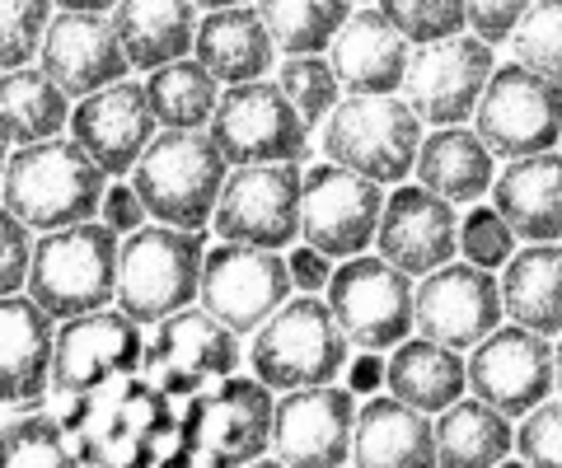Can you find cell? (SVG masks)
<instances>
[{
    "instance_id": "8",
    "label": "cell",
    "mask_w": 562,
    "mask_h": 468,
    "mask_svg": "<svg viewBox=\"0 0 562 468\" xmlns=\"http://www.w3.org/2000/svg\"><path fill=\"white\" fill-rule=\"evenodd\" d=\"M422 146V117L398 94H347L324 117V155L375 183L413 173Z\"/></svg>"
},
{
    "instance_id": "52",
    "label": "cell",
    "mask_w": 562,
    "mask_h": 468,
    "mask_svg": "<svg viewBox=\"0 0 562 468\" xmlns=\"http://www.w3.org/2000/svg\"><path fill=\"white\" fill-rule=\"evenodd\" d=\"M5 160H10V146L0 141V187H5Z\"/></svg>"
},
{
    "instance_id": "1",
    "label": "cell",
    "mask_w": 562,
    "mask_h": 468,
    "mask_svg": "<svg viewBox=\"0 0 562 468\" xmlns=\"http://www.w3.org/2000/svg\"><path fill=\"white\" fill-rule=\"evenodd\" d=\"M47 408L61 418L76 464H183L179 408L146 375H122L94 393H52Z\"/></svg>"
},
{
    "instance_id": "15",
    "label": "cell",
    "mask_w": 562,
    "mask_h": 468,
    "mask_svg": "<svg viewBox=\"0 0 562 468\" xmlns=\"http://www.w3.org/2000/svg\"><path fill=\"white\" fill-rule=\"evenodd\" d=\"M492 66H497L492 47L483 38H473L469 28L436 43H417L408 52V71H403L398 94L422 117V127L469 123Z\"/></svg>"
},
{
    "instance_id": "50",
    "label": "cell",
    "mask_w": 562,
    "mask_h": 468,
    "mask_svg": "<svg viewBox=\"0 0 562 468\" xmlns=\"http://www.w3.org/2000/svg\"><path fill=\"white\" fill-rule=\"evenodd\" d=\"M553 393H562V333H558V346H553Z\"/></svg>"
},
{
    "instance_id": "25",
    "label": "cell",
    "mask_w": 562,
    "mask_h": 468,
    "mask_svg": "<svg viewBox=\"0 0 562 468\" xmlns=\"http://www.w3.org/2000/svg\"><path fill=\"white\" fill-rule=\"evenodd\" d=\"M52 333L57 319L29 296H0V403L33 408L52 389Z\"/></svg>"
},
{
    "instance_id": "4",
    "label": "cell",
    "mask_w": 562,
    "mask_h": 468,
    "mask_svg": "<svg viewBox=\"0 0 562 468\" xmlns=\"http://www.w3.org/2000/svg\"><path fill=\"white\" fill-rule=\"evenodd\" d=\"M351 342L333 319L328 300L319 296H291L281 300L268 319L254 328L249 342V366L272 393L305 389V385H328L347 370Z\"/></svg>"
},
{
    "instance_id": "45",
    "label": "cell",
    "mask_w": 562,
    "mask_h": 468,
    "mask_svg": "<svg viewBox=\"0 0 562 468\" xmlns=\"http://www.w3.org/2000/svg\"><path fill=\"white\" fill-rule=\"evenodd\" d=\"M525 10H530V0H464V28L487 47H497L516 33Z\"/></svg>"
},
{
    "instance_id": "29",
    "label": "cell",
    "mask_w": 562,
    "mask_h": 468,
    "mask_svg": "<svg viewBox=\"0 0 562 468\" xmlns=\"http://www.w3.org/2000/svg\"><path fill=\"white\" fill-rule=\"evenodd\" d=\"M109 20L132 71H155L165 61L192 57V38H198L192 0H117Z\"/></svg>"
},
{
    "instance_id": "54",
    "label": "cell",
    "mask_w": 562,
    "mask_h": 468,
    "mask_svg": "<svg viewBox=\"0 0 562 468\" xmlns=\"http://www.w3.org/2000/svg\"><path fill=\"white\" fill-rule=\"evenodd\" d=\"M558 146H562V132H558Z\"/></svg>"
},
{
    "instance_id": "41",
    "label": "cell",
    "mask_w": 562,
    "mask_h": 468,
    "mask_svg": "<svg viewBox=\"0 0 562 468\" xmlns=\"http://www.w3.org/2000/svg\"><path fill=\"white\" fill-rule=\"evenodd\" d=\"M380 14L413 47L464 33V0H380Z\"/></svg>"
},
{
    "instance_id": "43",
    "label": "cell",
    "mask_w": 562,
    "mask_h": 468,
    "mask_svg": "<svg viewBox=\"0 0 562 468\" xmlns=\"http://www.w3.org/2000/svg\"><path fill=\"white\" fill-rule=\"evenodd\" d=\"M516 455L530 464L562 468V398H543L516 426Z\"/></svg>"
},
{
    "instance_id": "7",
    "label": "cell",
    "mask_w": 562,
    "mask_h": 468,
    "mask_svg": "<svg viewBox=\"0 0 562 468\" xmlns=\"http://www.w3.org/2000/svg\"><path fill=\"white\" fill-rule=\"evenodd\" d=\"M272 389L258 375H225L183 398V464H254L272 445Z\"/></svg>"
},
{
    "instance_id": "6",
    "label": "cell",
    "mask_w": 562,
    "mask_h": 468,
    "mask_svg": "<svg viewBox=\"0 0 562 468\" xmlns=\"http://www.w3.org/2000/svg\"><path fill=\"white\" fill-rule=\"evenodd\" d=\"M206 239L202 230H179V225L146 220L140 230L122 235L117 244V286L113 305L132 315L140 328L173 315L198 300V276H202Z\"/></svg>"
},
{
    "instance_id": "20",
    "label": "cell",
    "mask_w": 562,
    "mask_h": 468,
    "mask_svg": "<svg viewBox=\"0 0 562 468\" xmlns=\"http://www.w3.org/2000/svg\"><path fill=\"white\" fill-rule=\"evenodd\" d=\"M351 422L357 393L328 385L286 389L272 403V445L268 455L295 468H328L351 459Z\"/></svg>"
},
{
    "instance_id": "21",
    "label": "cell",
    "mask_w": 562,
    "mask_h": 468,
    "mask_svg": "<svg viewBox=\"0 0 562 468\" xmlns=\"http://www.w3.org/2000/svg\"><path fill=\"white\" fill-rule=\"evenodd\" d=\"M155 132H160V123H155V113H150L146 80H127V76L76 99L70 103V123H66V136L90 155L109 179H127Z\"/></svg>"
},
{
    "instance_id": "9",
    "label": "cell",
    "mask_w": 562,
    "mask_h": 468,
    "mask_svg": "<svg viewBox=\"0 0 562 468\" xmlns=\"http://www.w3.org/2000/svg\"><path fill=\"white\" fill-rule=\"evenodd\" d=\"M310 123L291 109V99L277 90V80H244V84H225L216 99V113L206 123V136L216 141L225 155V164H272V160H291L305 164L310 160Z\"/></svg>"
},
{
    "instance_id": "5",
    "label": "cell",
    "mask_w": 562,
    "mask_h": 468,
    "mask_svg": "<svg viewBox=\"0 0 562 468\" xmlns=\"http://www.w3.org/2000/svg\"><path fill=\"white\" fill-rule=\"evenodd\" d=\"M117 244L122 239L99 216L33 235L24 290L52 319H70V315H85V309L113 305Z\"/></svg>"
},
{
    "instance_id": "18",
    "label": "cell",
    "mask_w": 562,
    "mask_h": 468,
    "mask_svg": "<svg viewBox=\"0 0 562 468\" xmlns=\"http://www.w3.org/2000/svg\"><path fill=\"white\" fill-rule=\"evenodd\" d=\"M464 375L473 398H483L516 422L553 393V342L535 328L497 323L483 342L469 346Z\"/></svg>"
},
{
    "instance_id": "22",
    "label": "cell",
    "mask_w": 562,
    "mask_h": 468,
    "mask_svg": "<svg viewBox=\"0 0 562 468\" xmlns=\"http://www.w3.org/2000/svg\"><path fill=\"white\" fill-rule=\"evenodd\" d=\"M38 66L70 103L132 76L113 33V20L99 10H52L43 47H38Z\"/></svg>"
},
{
    "instance_id": "14",
    "label": "cell",
    "mask_w": 562,
    "mask_h": 468,
    "mask_svg": "<svg viewBox=\"0 0 562 468\" xmlns=\"http://www.w3.org/2000/svg\"><path fill=\"white\" fill-rule=\"evenodd\" d=\"M211 230L258 249L295 244L301 239V164H235L211 212Z\"/></svg>"
},
{
    "instance_id": "49",
    "label": "cell",
    "mask_w": 562,
    "mask_h": 468,
    "mask_svg": "<svg viewBox=\"0 0 562 468\" xmlns=\"http://www.w3.org/2000/svg\"><path fill=\"white\" fill-rule=\"evenodd\" d=\"M117 5V0H52V10H99V14H109Z\"/></svg>"
},
{
    "instance_id": "37",
    "label": "cell",
    "mask_w": 562,
    "mask_h": 468,
    "mask_svg": "<svg viewBox=\"0 0 562 468\" xmlns=\"http://www.w3.org/2000/svg\"><path fill=\"white\" fill-rule=\"evenodd\" d=\"M0 464H76V449L57 412L33 403L0 422Z\"/></svg>"
},
{
    "instance_id": "13",
    "label": "cell",
    "mask_w": 562,
    "mask_h": 468,
    "mask_svg": "<svg viewBox=\"0 0 562 468\" xmlns=\"http://www.w3.org/2000/svg\"><path fill=\"white\" fill-rule=\"evenodd\" d=\"M146 328L117 305H99L85 315L57 319L52 333V393H94L122 375H140Z\"/></svg>"
},
{
    "instance_id": "23",
    "label": "cell",
    "mask_w": 562,
    "mask_h": 468,
    "mask_svg": "<svg viewBox=\"0 0 562 468\" xmlns=\"http://www.w3.org/2000/svg\"><path fill=\"white\" fill-rule=\"evenodd\" d=\"M454 239H460V216L454 202L436 197L431 187H394L384 197V212L375 225V249L384 263H394L408 276H427L454 258Z\"/></svg>"
},
{
    "instance_id": "53",
    "label": "cell",
    "mask_w": 562,
    "mask_h": 468,
    "mask_svg": "<svg viewBox=\"0 0 562 468\" xmlns=\"http://www.w3.org/2000/svg\"><path fill=\"white\" fill-rule=\"evenodd\" d=\"M351 5H366V0H351Z\"/></svg>"
},
{
    "instance_id": "48",
    "label": "cell",
    "mask_w": 562,
    "mask_h": 468,
    "mask_svg": "<svg viewBox=\"0 0 562 468\" xmlns=\"http://www.w3.org/2000/svg\"><path fill=\"white\" fill-rule=\"evenodd\" d=\"M380 385H384V361H380L375 352L347 361V389H351V393H375Z\"/></svg>"
},
{
    "instance_id": "17",
    "label": "cell",
    "mask_w": 562,
    "mask_h": 468,
    "mask_svg": "<svg viewBox=\"0 0 562 468\" xmlns=\"http://www.w3.org/2000/svg\"><path fill=\"white\" fill-rule=\"evenodd\" d=\"M384 212V183L342 164H314L301 173V239L328 258H351L375 244Z\"/></svg>"
},
{
    "instance_id": "42",
    "label": "cell",
    "mask_w": 562,
    "mask_h": 468,
    "mask_svg": "<svg viewBox=\"0 0 562 468\" xmlns=\"http://www.w3.org/2000/svg\"><path fill=\"white\" fill-rule=\"evenodd\" d=\"M454 253H464V263L497 272L506 258L516 253V235L512 225L497 216V206H473L460 220V239H454Z\"/></svg>"
},
{
    "instance_id": "35",
    "label": "cell",
    "mask_w": 562,
    "mask_h": 468,
    "mask_svg": "<svg viewBox=\"0 0 562 468\" xmlns=\"http://www.w3.org/2000/svg\"><path fill=\"white\" fill-rule=\"evenodd\" d=\"M146 99L160 127L202 132L211 123V113H216L221 80L198 57H179V61H165L155 71H146Z\"/></svg>"
},
{
    "instance_id": "44",
    "label": "cell",
    "mask_w": 562,
    "mask_h": 468,
    "mask_svg": "<svg viewBox=\"0 0 562 468\" xmlns=\"http://www.w3.org/2000/svg\"><path fill=\"white\" fill-rule=\"evenodd\" d=\"M29 258H33V230L14 212L0 206V296L24 290Z\"/></svg>"
},
{
    "instance_id": "33",
    "label": "cell",
    "mask_w": 562,
    "mask_h": 468,
    "mask_svg": "<svg viewBox=\"0 0 562 468\" xmlns=\"http://www.w3.org/2000/svg\"><path fill=\"white\" fill-rule=\"evenodd\" d=\"M436 459L454 468H479V464H502L516 455V426L506 412H497L483 398H454L450 408L436 412Z\"/></svg>"
},
{
    "instance_id": "30",
    "label": "cell",
    "mask_w": 562,
    "mask_h": 468,
    "mask_svg": "<svg viewBox=\"0 0 562 468\" xmlns=\"http://www.w3.org/2000/svg\"><path fill=\"white\" fill-rule=\"evenodd\" d=\"M413 173L436 197L464 206V202H479L492 187V179H497V155L479 141V132H469L464 123H450V127H436L431 136H422Z\"/></svg>"
},
{
    "instance_id": "16",
    "label": "cell",
    "mask_w": 562,
    "mask_h": 468,
    "mask_svg": "<svg viewBox=\"0 0 562 468\" xmlns=\"http://www.w3.org/2000/svg\"><path fill=\"white\" fill-rule=\"evenodd\" d=\"M291 272L281 249H258V244H235L221 239L202 253V276H198V305L216 315L235 333H254V328L272 315L281 300H291Z\"/></svg>"
},
{
    "instance_id": "46",
    "label": "cell",
    "mask_w": 562,
    "mask_h": 468,
    "mask_svg": "<svg viewBox=\"0 0 562 468\" xmlns=\"http://www.w3.org/2000/svg\"><path fill=\"white\" fill-rule=\"evenodd\" d=\"M94 216L109 225L117 239H122V235H132V230H140V225L150 220L132 183H109V187H103V197H99V212H94Z\"/></svg>"
},
{
    "instance_id": "51",
    "label": "cell",
    "mask_w": 562,
    "mask_h": 468,
    "mask_svg": "<svg viewBox=\"0 0 562 468\" xmlns=\"http://www.w3.org/2000/svg\"><path fill=\"white\" fill-rule=\"evenodd\" d=\"M198 10H225V5H244V0H192Z\"/></svg>"
},
{
    "instance_id": "3",
    "label": "cell",
    "mask_w": 562,
    "mask_h": 468,
    "mask_svg": "<svg viewBox=\"0 0 562 468\" xmlns=\"http://www.w3.org/2000/svg\"><path fill=\"white\" fill-rule=\"evenodd\" d=\"M225 173H231V164L206 132L160 127L132 164V187L150 220L179 225V230H206Z\"/></svg>"
},
{
    "instance_id": "11",
    "label": "cell",
    "mask_w": 562,
    "mask_h": 468,
    "mask_svg": "<svg viewBox=\"0 0 562 468\" xmlns=\"http://www.w3.org/2000/svg\"><path fill=\"white\" fill-rule=\"evenodd\" d=\"M473 132L497 160L553 150L562 132V84L520 61L492 66L473 109Z\"/></svg>"
},
{
    "instance_id": "40",
    "label": "cell",
    "mask_w": 562,
    "mask_h": 468,
    "mask_svg": "<svg viewBox=\"0 0 562 468\" xmlns=\"http://www.w3.org/2000/svg\"><path fill=\"white\" fill-rule=\"evenodd\" d=\"M52 20V0H0V71L33 66Z\"/></svg>"
},
{
    "instance_id": "38",
    "label": "cell",
    "mask_w": 562,
    "mask_h": 468,
    "mask_svg": "<svg viewBox=\"0 0 562 468\" xmlns=\"http://www.w3.org/2000/svg\"><path fill=\"white\" fill-rule=\"evenodd\" d=\"M277 90L291 99V109L301 113L310 127H319L333 113V103L342 99V84L333 76L328 57H319V52H286L277 66Z\"/></svg>"
},
{
    "instance_id": "28",
    "label": "cell",
    "mask_w": 562,
    "mask_h": 468,
    "mask_svg": "<svg viewBox=\"0 0 562 468\" xmlns=\"http://www.w3.org/2000/svg\"><path fill=\"white\" fill-rule=\"evenodd\" d=\"M192 57H198L221 84H244L262 80L277 61V43L262 14L244 0V5L206 10V20H198V38H192Z\"/></svg>"
},
{
    "instance_id": "10",
    "label": "cell",
    "mask_w": 562,
    "mask_h": 468,
    "mask_svg": "<svg viewBox=\"0 0 562 468\" xmlns=\"http://www.w3.org/2000/svg\"><path fill=\"white\" fill-rule=\"evenodd\" d=\"M244 366V338L192 300L155 319L140 352V375L169 398H188Z\"/></svg>"
},
{
    "instance_id": "36",
    "label": "cell",
    "mask_w": 562,
    "mask_h": 468,
    "mask_svg": "<svg viewBox=\"0 0 562 468\" xmlns=\"http://www.w3.org/2000/svg\"><path fill=\"white\" fill-rule=\"evenodd\" d=\"M277 52H324L351 14V0H254Z\"/></svg>"
},
{
    "instance_id": "47",
    "label": "cell",
    "mask_w": 562,
    "mask_h": 468,
    "mask_svg": "<svg viewBox=\"0 0 562 468\" xmlns=\"http://www.w3.org/2000/svg\"><path fill=\"white\" fill-rule=\"evenodd\" d=\"M286 272H291V286L295 290H305V296H319V290L328 286V276H333V258L319 253L314 244H301V249L286 253Z\"/></svg>"
},
{
    "instance_id": "12",
    "label": "cell",
    "mask_w": 562,
    "mask_h": 468,
    "mask_svg": "<svg viewBox=\"0 0 562 468\" xmlns=\"http://www.w3.org/2000/svg\"><path fill=\"white\" fill-rule=\"evenodd\" d=\"M324 300L361 352H390L413 333V282L380 253H351L333 267Z\"/></svg>"
},
{
    "instance_id": "19",
    "label": "cell",
    "mask_w": 562,
    "mask_h": 468,
    "mask_svg": "<svg viewBox=\"0 0 562 468\" xmlns=\"http://www.w3.org/2000/svg\"><path fill=\"white\" fill-rule=\"evenodd\" d=\"M502 319V290L487 267L450 258V263L431 267L413 290V328L422 338L454 346V352H469L473 342H483Z\"/></svg>"
},
{
    "instance_id": "34",
    "label": "cell",
    "mask_w": 562,
    "mask_h": 468,
    "mask_svg": "<svg viewBox=\"0 0 562 468\" xmlns=\"http://www.w3.org/2000/svg\"><path fill=\"white\" fill-rule=\"evenodd\" d=\"M70 123V99L43 76V66H14L0 71V141L29 146L61 136Z\"/></svg>"
},
{
    "instance_id": "32",
    "label": "cell",
    "mask_w": 562,
    "mask_h": 468,
    "mask_svg": "<svg viewBox=\"0 0 562 468\" xmlns=\"http://www.w3.org/2000/svg\"><path fill=\"white\" fill-rule=\"evenodd\" d=\"M390 361H384V389L403 403H413L422 412H441L450 408L460 393H469V375H464V356L446 342L431 338H403L390 346Z\"/></svg>"
},
{
    "instance_id": "39",
    "label": "cell",
    "mask_w": 562,
    "mask_h": 468,
    "mask_svg": "<svg viewBox=\"0 0 562 468\" xmlns=\"http://www.w3.org/2000/svg\"><path fill=\"white\" fill-rule=\"evenodd\" d=\"M512 52L520 66L562 84V0H530L512 33Z\"/></svg>"
},
{
    "instance_id": "24",
    "label": "cell",
    "mask_w": 562,
    "mask_h": 468,
    "mask_svg": "<svg viewBox=\"0 0 562 468\" xmlns=\"http://www.w3.org/2000/svg\"><path fill=\"white\" fill-rule=\"evenodd\" d=\"M324 52L347 94H398L413 43L384 20L380 5H357Z\"/></svg>"
},
{
    "instance_id": "27",
    "label": "cell",
    "mask_w": 562,
    "mask_h": 468,
    "mask_svg": "<svg viewBox=\"0 0 562 468\" xmlns=\"http://www.w3.org/2000/svg\"><path fill=\"white\" fill-rule=\"evenodd\" d=\"M351 459L366 468H422L436 464L431 412L394 393H371L351 422Z\"/></svg>"
},
{
    "instance_id": "26",
    "label": "cell",
    "mask_w": 562,
    "mask_h": 468,
    "mask_svg": "<svg viewBox=\"0 0 562 468\" xmlns=\"http://www.w3.org/2000/svg\"><path fill=\"white\" fill-rule=\"evenodd\" d=\"M492 206L512 225V235L525 244L562 239V155L539 150L506 160V169L492 179Z\"/></svg>"
},
{
    "instance_id": "31",
    "label": "cell",
    "mask_w": 562,
    "mask_h": 468,
    "mask_svg": "<svg viewBox=\"0 0 562 468\" xmlns=\"http://www.w3.org/2000/svg\"><path fill=\"white\" fill-rule=\"evenodd\" d=\"M506 276H497L502 290V315L535 328L543 338L562 333V244L543 239V244H530L506 258Z\"/></svg>"
},
{
    "instance_id": "2",
    "label": "cell",
    "mask_w": 562,
    "mask_h": 468,
    "mask_svg": "<svg viewBox=\"0 0 562 468\" xmlns=\"http://www.w3.org/2000/svg\"><path fill=\"white\" fill-rule=\"evenodd\" d=\"M103 187H109V173L70 136H47V141L10 146L0 206L20 216L33 235H43V230L90 220L99 212Z\"/></svg>"
}]
</instances>
